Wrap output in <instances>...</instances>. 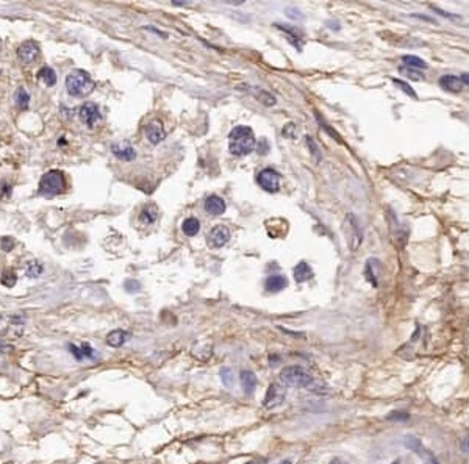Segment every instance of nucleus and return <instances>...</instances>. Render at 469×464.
I'll list each match as a JSON object with an SVG mask.
<instances>
[{"mask_svg":"<svg viewBox=\"0 0 469 464\" xmlns=\"http://www.w3.org/2000/svg\"><path fill=\"white\" fill-rule=\"evenodd\" d=\"M146 136H147L149 142L153 144V145L163 142L166 139V130H165L163 124H161L160 120H157V119L152 120V122H149L147 127H146Z\"/></svg>","mask_w":469,"mask_h":464,"instance_id":"obj_12","label":"nucleus"},{"mask_svg":"<svg viewBox=\"0 0 469 464\" xmlns=\"http://www.w3.org/2000/svg\"><path fill=\"white\" fill-rule=\"evenodd\" d=\"M66 89L69 96L74 97H84L91 94L96 88V82L91 79V75L83 71V69H74L66 77Z\"/></svg>","mask_w":469,"mask_h":464,"instance_id":"obj_2","label":"nucleus"},{"mask_svg":"<svg viewBox=\"0 0 469 464\" xmlns=\"http://www.w3.org/2000/svg\"><path fill=\"white\" fill-rule=\"evenodd\" d=\"M64 188L66 182L61 170H49L39 180V194L42 195H56L63 192Z\"/></svg>","mask_w":469,"mask_h":464,"instance_id":"obj_4","label":"nucleus"},{"mask_svg":"<svg viewBox=\"0 0 469 464\" xmlns=\"http://www.w3.org/2000/svg\"><path fill=\"white\" fill-rule=\"evenodd\" d=\"M393 83H394V84L397 86V88H400V89H402V91H404V92L407 94V96H410L412 99H417V94H416V92L413 91V88H412V86L408 84V83H405L404 80H397V79H393Z\"/></svg>","mask_w":469,"mask_h":464,"instance_id":"obj_27","label":"nucleus"},{"mask_svg":"<svg viewBox=\"0 0 469 464\" xmlns=\"http://www.w3.org/2000/svg\"><path fill=\"white\" fill-rule=\"evenodd\" d=\"M404 445L407 447V449H410L412 452H414L419 458H422V460L427 461V464H437V460L433 458V455H432L427 449H425V447L422 445V442L417 439V437H414V436H405V437H404Z\"/></svg>","mask_w":469,"mask_h":464,"instance_id":"obj_10","label":"nucleus"},{"mask_svg":"<svg viewBox=\"0 0 469 464\" xmlns=\"http://www.w3.org/2000/svg\"><path fill=\"white\" fill-rule=\"evenodd\" d=\"M346 235H347V241L351 244V248L355 252L361 244V228L360 223H358L357 218L354 214H347L346 218Z\"/></svg>","mask_w":469,"mask_h":464,"instance_id":"obj_7","label":"nucleus"},{"mask_svg":"<svg viewBox=\"0 0 469 464\" xmlns=\"http://www.w3.org/2000/svg\"><path fill=\"white\" fill-rule=\"evenodd\" d=\"M18 58L19 61L25 66H30L39 58V47L35 41H25L18 49Z\"/></svg>","mask_w":469,"mask_h":464,"instance_id":"obj_8","label":"nucleus"},{"mask_svg":"<svg viewBox=\"0 0 469 464\" xmlns=\"http://www.w3.org/2000/svg\"><path fill=\"white\" fill-rule=\"evenodd\" d=\"M182 230L186 236H195L200 231V222L195 218H188L182 223Z\"/></svg>","mask_w":469,"mask_h":464,"instance_id":"obj_22","label":"nucleus"},{"mask_svg":"<svg viewBox=\"0 0 469 464\" xmlns=\"http://www.w3.org/2000/svg\"><path fill=\"white\" fill-rule=\"evenodd\" d=\"M280 382L285 388L303 389V388H308L313 383V377L301 366H288L285 369H281Z\"/></svg>","mask_w":469,"mask_h":464,"instance_id":"obj_3","label":"nucleus"},{"mask_svg":"<svg viewBox=\"0 0 469 464\" xmlns=\"http://www.w3.org/2000/svg\"><path fill=\"white\" fill-rule=\"evenodd\" d=\"M294 278L297 283H303V281H308L310 278H313V271L308 264L305 261H301L299 264L294 268Z\"/></svg>","mask_w":469,"mask_h":464,"instance_id":"obj_20","label":"nucleus"},{"mask_svg":"<svg viewBox=\"0 0 469 464\" xmlns=\"http://www.w3.org/2000/svg\"><path fill=\"white\" fill-rule=\"evenodd\" d=\"M221 380H222V384L225 386V388H228V389L232 388L233 380H235L232 369H230V367H222V369H221Z\"/></svg>","mask_w":469,"mask_h":464,"instance_id":"obj_26","label":"nucleus"},{"mask_svg":"<svg viewBox=\"0 0 469 464\" xmlns=\"http://www.w3.org/2000/svg\"><path fill=\"white\" fill-rule=\"evenodd\" d=\"M393 464H404V463H402V461H400V460H396V461H394Z\"/></svg>","mask_w":469,"mask_h":464,"instance_id":"obj_39","label":"nucleus"},{"mask_svg":"<svg viewBox=\"0 0 469 464\" xmlns=\"http://www.w3.org/2000/svg\"><path fill=\"white\" fill-rule=\"evenodd\" d=\"M205 211L211 216H221L225 211V202L219 195H210L205 200Z\"/></svg>","mask_w":469,"mask_h":464,"instance_id":"obj_13","label":"nucleus"},{"mask_svg":"<svg viewBox=\"0 0 469 464\" xmlns=\"http://www.w3.org/2000/svg\"><path fill=\"white\" fill-rule=\"evenodd\" d=\"M440 86L444 91H449V92H460L465 88V84L462 83V80H460V77L452 75V74L442 75L440 79Z\"/></svg>","mask_w":469,"mask_h":464,"instance_id":"obj_14","label":"nucleus"},{"mask_svg":"<svg viewBox=\"0 0 469 464\" xmlns=\"http://www.w3.org/2000/svg\"><path fill=\"white\" fill-rule=\"evenodd\" d=\"M125 289H127V292H139V289H141V285L138 281H135V280H127L125 281Z\"/></svg>","mask_w":469,"mask_h":464,"instance_id":"obj_31","label":"nucleus"},{"mask_svg":"<svg viewBox=\"0 0 469 464\" xmlns=\"http://www.w3.org/2000/svg\"><path fill=\"white\" fill-rule=\"evenodd\" d=\"M130 336L132 334L129 333V331H125V330H113V331H110L108 334H107V344L110 347H114V349H117V347H122L124 344L130 339Z\"/></svg>","mask_w":469,"mask_h":464,"instance_id":"obj_15","label":"nucleus"},{"mask_svg":"<svg viewBox=\"0 0 469 464\" xmlns=\"http://www.w3.org/2000/svg\"><path fill=\"white\" fill-rule=\"evenodd\" d=\"M278 464H293V463H291V461H289V460H283V461H280Z\"/></svg>","mask_w":469,"mask_h":464,"instance_id":"obj_38","label":"nucleus"},{"mask_svg":"<svg viewBox=\"0 0 469 464\" xmlns=\"http://www.w3.org/2000/svg\"><path fill=\"white\" fill-rule=\"evenodd\" d=\"M230 239V230L225 225H216L208 235V244L213 248L224 247Z\"/></svg>","mask_w":469,"mask_h":464,"instance_id":"obj_11","label":"nucleus"},{"mask_svg":"<svg viewBox=\"0 0 469 464\" xmlns=\"http://www.w3.org/2000/svg\"><path fill=\"white\" fill-rule=\"evenodd\" d=\"M330 464H349V463L344 461V460H341V458H335V460L330 461Z\"/></svg>","mask_w":469,"mask_h":464,"instance_id":"obj_36","label":"nucleus"},{"mask_svg":"<svg viewBox=\"0 0 469 464\" xmlns=\"http://www.w3.org/2000/svg\"><path fill=\"white\" fill-rule=\"evenodd\" d=\"M463 449L469 453V437H466V439L463 441Z\"/></svg>","mask_w":469,"mask_h":464,"instance_id":"obj_37","label":"nucleus"},{"mask_svg":"<svg viewBox=\"0 0 469 464\" xmlns=\"http://www.w3.org/2000/svg\"><path fill=\"white\" fill-rule=\"evenodd\" d=\"M2 285L6 288H13L16 285V273L14 271H5L2 273Z\"/></svg>","mask_w":469,"mask_h":464,"instance_id":"obj_29","label":"nucleus"},{"mask_svg":"<svg viewBox=\"0 0 469 464\" xmlns=\"http://www.w3.org/2000/svg\"><path fill=\"white\" fill-rule=\"evenodd\" d=\"M255 144H257V139H255L250 127L238 125L228 135V150L236 157L249 155L255 149Z\"/></svg>","mask_w":469,"mask_h":464,"instance_id":"obj_1","label":"nucleus"},{"mask_svg":"<svg viewBox=\"0 0 469 464\" xmlns=\"http://www.w3.org/2000/svg\"><path fill=\"white\" fill-rule=\"evenodd\" d=\"M306 144H308V147H311V153L314 155V158L316 160H319V149H318V145L314 144V141H313V137H306Z\"/></svg>","mask_w":469,"mask_h":464,"instance_id":"obj_33","label":"nucleus"},{"mask_svg":"<svg viewBox=\"0 0 469 464\" xmlns=\"http://www.w3.org/2000/svg\"><path fill=\"white\" fill-rule=\"evenodd\" d=\"M402 61L407 67H412V69H416V71H422V69H427L429 64L421 59L419 56L416 55H404L402 56Z\"/></svg>","mask_w":469,"mask_h":464,"instance_id":"obj_23","label":"nucleus"},{"mask_svg":"<svg viewBox=\"0 0 469 464\" xmlns=\"http://www.w3.org/2000/svg\"><path fill=\"white\" fill-rule=\"evenodd\" d=\"M111 152L116 158L122 160V161H132L136 157V152L132 145L129 144H113L111 145Z\"/></svg>","mask_w":469,"mask_h":464,"instance_id":"obj_16","label":"nucleus"},{"mask_svg":"<svg viewBox=\"0 0 469 464\" xmlns=\"http://www.w3.org/2000/svg\"><path fill=\"white\" fill-rule=\"evenodd\" d=\"M286 399V389L285 386H281L278 383H271L269 388L266 391V395L263 399V407L266 409H274L278 408L281 403Z\"/></svg>","mask_w":469,"mask_h":464,"instance_id":"obj_5","label":"nucleus"},{"mask_svg":"<svg viewBox=\"0 0 469 464\" xmlns=\"http://www.w3.org/2000/svg\"><path fill=\"white\" fill-rule=\"evenodd\" d=\"M158 214H160V211L155 205H147L141 210L139 222L142 223V225H152V223L158 219Z\"/></svg>","mask_w":469,"mask_h":464,"instance_id":"obj_19","label":"nucleus"},{"mask_svg":"<svg viewBox=\"0 0 469 464\" xmlns=\"http://www.w3.org/2000/svg\"><path fill=\"white\" fill-rule=\"evenodd\" d=\"M240 380H241L244 394H247V395L253 394L255 388H257V375H255L252 371H243Z\"/></svg>","mask_w":469,"mask_h":464,"instance_id":"obj_18","label":"nucleus"},{"mask_svg":"<svg viewBox=\"0 0 469 464\" xmlns=\"http://www.w3.org/2000/svg\"><path fill=\"white\" fill-rule=\"evenodd\" d=\"M286 286H288V280L283 275H271V277H268L266 281H264V288L269 292H278L281 289H285Z\"/></svg>","mask_w":469,"mask_h":464,"instance_id":"obj_17","label":"nucleus"},{"mask_svg":"<svg viewBox=\"0 0 469 464\" xmlns=\"http://www.w3.org/2000/svg\"><path fill=\"white\" fill-rule=\"evenodd\" d=\"M80 350H82V355H83V358H94V354H92V347L89 346L88 342H84V344H82L80 346Z\"/></svg>","mask_w":469,"mask_h":464,"instance_id":"obj_32","label":"nucleus"},{"mask_svg":"<svg viewBox=\"0 0 469 464\" xmlns=\"http://www.w3.org/2000/svg\"><path fill=\"white\" fill-rule=\"evenodd\" d=\"M14 102H16V105H18V108L27 109V108H28V103H30V94L27 92V89H25V88H19L18 91H16V94H14Z\"/></svg>","mask_w":469,"mask_h":464,"instance_id":"obj_24","label":"nucleus"},{"mask_svg":"<svg viewBox=\"0 0 469 464\" xmlns=\"http://www.w3.org/2000/svg\"><path fill=\"white\" fill-rule=\"evenodd\" d=\"M69 350H71V354L75 356V359H77V361H82V359H83V355H82L80 347L74 346V344H69Z\"/></svg>","mask_w":469,"mask_h":464,"instance_id":"obj_34","label":"nucleus"},{"mask_svg":"<svg viewBox=\"0 0 469 464\" xmlns=\"http://www.w3.org/2000/svg\"><path fill=\"white\" fill-rule=\"evenodd\" d=\"M247 464H257V463H247Z\"/></svg>","mask_w":469,"mask_h":464,"instance_id":"obj_40","label":"nucleus"},{"mask_svg":"<svg viewBox=\"0 0 469 464\" xmlns=\"http://www.w3.org/2000/svg\"><path fill=\"white\" fill-rule=\"evenodd\" d=\"M38 79L44 83L47 88H52V86H55V83H56V74H55V71L52 67L44 66L38 72Z\"/></svg>","mask_w":469,"mask_h":464,"instance_id":"obj_21","label":"nucleus"},{"mask_svg":"<svg viewBox=\"0 0 469 464\" xmlns=\"http://www.w3.org/2000/svg\"><path fill=\"white\" fill-rule=\"evenodd\" d=\"M399 72L402 75H405V77H408V79H412V80H422L424 79V74L421 71H416V69L407 67V66H400Z\"/></svg>","mask_w":469,"mask_h":464,"instance_id":"obj_25","label":"nucleus"},{"mask_svg":"<svg viewBox=\"0 0 469 464\" xmlns=\"http://www.w3.org/2000/svg\"><path fill=\"white\" fill-rule=\"evenodd\" d=\"M79 116L82 119V122L86 127H89V128L96 127V124H99L100 119H102L100 109L94 102H86V103H84V105L79 111Z\"/></svg>","mask_w":469,"mask_h":464,"instance_id":"obj_9","label":"nucleus"},{"mask_svg":"<svg viewBox=\"0 0 469 464\" xmlns=\"http://www.w3.org/2000/svg\"><path fill=\"white\" fill-rule=\"evenodd\" d=\"M255 96H257V99H260V102H263L264 105H274V103H276V97L271 96L269 92L263 91V89H260L258 92H255Z\"/></svg>","mask_w":469,"mask_h":464,"instance_id":"obj_30","label":"nucleus"},{"mask_svg":"<svg viewBox=\"0 0 469 464\" xmlns=\"http://www.w3.org/2000/svg\"><path fill=\"white\" fill-rule=\"evenodd\" d=\"M460 80H462V83H463V84L469 86V72L462 74V77H460Z\"/></svg>","mask_w":469,"mask_h":464,"instance_id":"obj_35","label":"nucleus"},{"mask_svg":"<svg viewBox=\"0 0 469 464\" xmlns=\"http://www.w3.org/2000/svg\"><path fill=\"white\" fill-rule=\"evenodd\" d=\"M25 273H27V277H30V278H36L42 273V266L38 261H33V263L28 264L27 272H25Z\"/></svg>","mask_w":469,"mask_h":464,"instance_id":"obj_28","label":"nucleus"},{"mask_svg":"<svg viewBox=\"0 0 469 464\" xmlns=\"http://www.w3.org/2000/svg\"><path fill=\"white\" fill-rule=\"evenodd\" d=\"M258 185L268 192H277L280 188V174L272 167L263 169L257 177Z\"/></svg>","mask_w":469,"mask_h":464,"instance_id":"obj_6","label":"nucleus"}]
</instances>
